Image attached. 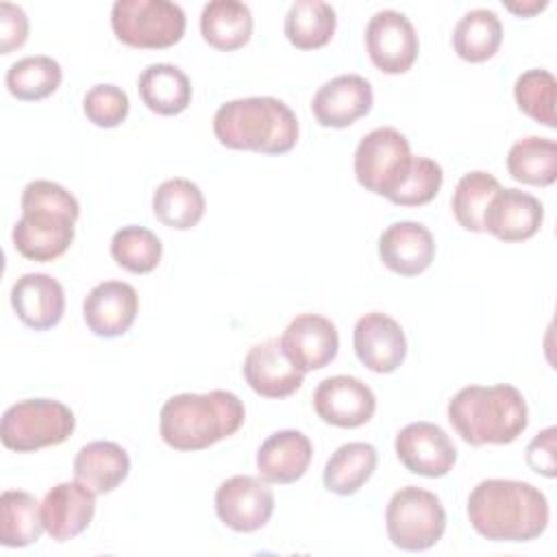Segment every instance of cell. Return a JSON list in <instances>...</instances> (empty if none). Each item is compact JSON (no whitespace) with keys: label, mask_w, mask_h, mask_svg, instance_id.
I'll use <instances>...</instances> for the list:
<instances>
[{"label":"cell","mask_w":557,"mask_h":557,"mask_svg":"<svg viewBox=\"0 0 557 557\" xmlns=\"http://www.w3.org/2000/svg\"><path fill=\"white\" fill-rule=\"evenodd\" d=\"M61 65L46 54L24 57L7 70V89L17 100L35 102L52 96L61 85Z\"/></svg>","instance_id":"cell-33"},{"label":"cell","mask_w":557,"mask_h":557,"mask_svg":"<svg viewBox=\"0 0 557 557\" xmlns=\"http://www.w3.org/2000/svg\"><path fill=\"white\" fill-rule=\"evenodd\" d=\"M385 527L396 548L426 550L442 540L446 531V511L433 492L407 485L389 498Z\"/></svg>","instance_id":"cell-7"},{"label":"cell","mask_w":557,"mask_h":557,"mask_svg":"<svg viewBox=\"0 0 557 557\" xmlns=\"http://www.w3.org/2000/svg\"><path fill=\"white\" fill-rule=\"evenodd\" d=\"M244 418V403L233 392H185L163 403L159 411V433L174 450H202L237 433Z\"/></svg>","instance_id":"cell-2"},{"label":"cell","mask_w":557,"mask_h":557,"mask_svg":"<svg viewBox=\"0 0 557 557\" xmlns=\"http://www.w3.org/2000/svg\"><path fill=\"white\" fill-rule=\"evenodd\" d=\"M555 426L540 431L527 446V463L533 472L553 479L557 474V459H555Z\"/></svg>","instance_id":"cell-41"},{"label":"cell","mask_w":557,"mask_h":557,"mask_svg":"<svg viewBox=\"0 0 557 557\" xmlns=\"http://www.w3.org/2000/svg\"><path fill=\"white\" fill-rule=\"evenodd\" d=\"M376 448L368 442L342 444L324 466V487L339 496L359 492L376 470Z\"/></svg>","instance_id":"cell-27"},{"label":"cell","mask_w":557,"mask_h":557,"mask_svg":"<svg viewBox=\"0 0 557 557\" xmlns=\"http://www.w3.org/2000/svg\"><path fill=\"white\" fill-rule=\"evenodd\" d=\"M357 359L376 374H389L400 368L407 355L403 326L387 313L372 311L357 320L352 331Z\"/></svg>","instance_id":"cell-14"},{"label":"cell","mask_w":557,"mask_h":557,"mask_svg":"<svg viewBox=\"0 0 557 557\" xmlns=\"http://www.w3.org/2000/svg\"><path fill=\"white\" fill-rule=\"evenodd\" d=\"M472 529L492 542H531L548 527V500L527 481L485 479L468 496Z\"/></svg>","instance_id":"cell-1"},{"label":"cell","mask_w":557,"mask_h":557,"mask_svg":"<svg viewBox=\"0 0 557 557\" xmlns=\"http://www.w3.org/2000/svg\"><path fill=\"white\" fill-rule=\"evenodd\" d=\"M213 133L233 150L285 154L298 141V120L283 100L250 96L224 102L213 115Z\"/></svg>","instance_id":"cell-4"},{"label":"cell","mask_w":557,"mask_h":557,"mask_svg":"<svg viewBox=\"0 0 557 557\" xmlns=\"http://www.w3.org/2000/svg\"><path fill=\"white\" fill-rule=\"evenodd\" d=\"M139 311V296L133 285L124 281L98 283L83 300V320L98 337L124 335Z\"/></svg>","instance_id":"cell-18"},{"label":"cell","mask_w":557,"mask_h":557,"mask_svg":"<svg viewBox=\"0 0 557 557\" xmlns=\"http://www.w3.org/2000/svg\"><path fill=\"white\" fill-rule=\"evenodd\" d=\"M37 498L24 490H4L0 496V542L22 548L41 537V511Z\"/></svg>","instance_id":"cell-32"},{"label":"cell","mask_w":557,"mask_h":557,"mask_svg":"<svg viewBox=\"0 0 557 557\" xmlns=\"http://www.w3.org/2000/svg\"><path fill=\"white\" fill-rule=\"evenodd\" d=\"M500 189V183L483 170H472L463 174L453 191V215L466 231L481 233L483 215L492 196Z\"/></svg>","instance_id":"cell-34"},{"label":"cell","mask_w":557,"mask_h":557,"mask_svg":"<svg viewBox=\"0 0 557 557\" xmlns=\"http://www.w3.org/2000/svg\"><path fill=\"white\" fill-rule=\"evenodd\" d=\"M372 85L359 74H342L326 81L311 100L313 117L324 128H346L372 109Z\"/></svg>","instance_id":"cell-16"},{"label":"cell","mask_w":557,"mask_h":557,"mask_svg":"<svg viewBox=\"0 0 557 557\" xmlns=\"http://www.w3.org/2000/svg\"><path fill=\"white\" fill-rule=\"evenodd\" d=\"M337 26L335 9L324 0H296L285 15V37L298 50H315L331 41Z\"/></svg>","instance_id":"cell-29"},{"label":"cell","mask_w":557,"mask_h":557,"mask_svg":"<svg viewBox=\"0 0 557 557\" xmlns=\"http://www.w3.org/2000/svg\"><path fill=\"white\" fill-rule=\"evenodd\" d=\"M28 37V17L22 7L0 2V52L9 54L24 46Z\"/></svg>","instance_id":"cell-40"},{"label":"cell","mask_w":557,"mask_h":557,"mask_svg":"<svg viewBox=\"0 0 557 557\" xmlns=\"http://www.w3.org/2000/svg\"><path fill=\"white\" fill-rule=\"evenodd\" d=\"M202 39L222 52H233L248 44L252 35V13L239 0H211L200 13Z\"/></svg>","instance_id":"cell-26"},{"label":"cell","mask_w":557,"mask_h":557,"mask_svg":"<svg viewBox=\"0 0 557 557\" xmlns=\"http://www.w3.org/2000/svg\"><path fill=\"white\" fill-rule=\"evenodd\" d=\"M516 104L522 113L533 117L546 128L557 126L555 117V96H557V81L548 70L533 67L522 72L513 85Z\"/></svg>","instance_id":"cell-36"},{"label":"cell","mask_w":557,"mask_h":557,"mask_svg":"<svg viewBox=\"0 0 557 557\" xmlns=\"http://www.w3.org/2000/svg\"><path fill=\"white\" fill-rule=\"evenodd\" d=\"M400 463L420 476H446L455 461L457 448L448 433L433 422H411L403 426L394 442Z\"/></svg>","instance_id":"cell-11"},{"label":"cell","mask_w":557,"mask_h":557,"mask_svg":"<svg viewBox=\"0 0 557 557\" xmlns=\"http://www.w3.org/2000/svg\"><path fill=\"white\" fill-rule=\"evenodd\" d=\"M281 348L298 370H320L335 359L339 350V335L329 318L302 313L285 326Z\"/></svg>","instance_id":"cell-15"},{"label":"cell","mask_w":557,"mask_h":557,"mask_svg":"<svg viewBox=\"0 0 557 557\" xmlns=\"http://www.w3.org/2000/svg\"><path fill=\"white\" fill-rule=\"evenodd\" d=\"M24 209H50V211H61L72 215L74 220L81 213L78 200L59 183L37 178L30 181L24 191H22V211Z\"/></svg>","instance_id":"cell-39"},{"label":"cell","mask_w":557,"mask_h":557,"mask_svg":"<svg viewBox=\"0 0 557 557\" xmlns=\"http://www.w3.org/2000/svg\"><path fill=\"white\" fill-rule=\"evenodd\" d=\"M215 513L224 527L252 533L270 522L274 513V492L263 479L250 474L231 476L215 490Z\"/></svg>","instance_id":"cell-10"},{"label":"cell","mask_w":557,"mask_h":557,"mask_svg":"<svg viewBox=\"0 0 557 557\" xmlns=\"http://www.w3.org/2000/svg\"><path fill=\"white\" fill-rule=\"evenodd\" d=\"M379 257L387 270L400 276H418L433 263L435 242L420 222H394L379 237Z\"/></svg>","instance_id":"cell-21"},{"label":"cell","mask_w":557,"mask_h":557,"mask_svg":"<svg viewBox=\"0 0 557 557\" xmlns=\"http://www.w3.org/2000/svg\"><path fill=\"white\" fill-rule=\"evenodd\" d=\"M442 181L444 172L437 161L429 157H411L405 172L385 198L400 207H420L437 196Z\"/></svg>","instance_id":"cell-37"},{"label":"cell","mask_w":557,"mask_h":557,"mask_svg":"<svg viewBox=\"0 0 557 557\" xmlns=\"http://www.w3.org/2000/svg\"><path fill=\"white\" fill-rule=\"evenodd\" d=\"M313 409L326 424L357 429L374 416L376 396L361 379L335 374L318 383L313 392Z\"/></svg>","instance_id":"cell-12"},{"label":"cell","mask_w":557,"mask_h":557,"mask_svg":"<svg viewBox=\"0 0 557 557\" xmlns=\"http://www.w3.org/2000/svg\"><path fill=\"white\" fill-rule=\"evenodd\" d=\"M411 157L409 141L400 131L392 126L374 128L357 144L355 176L368 191L387 196Z\"/></svg>","instance_id":"cell-8"},{"label":"cell","mask_w":557,"mask_h":557,"mask_svg":"<svg viewBox=\"0 0 557 557\" xmlns=\"http://www.w3.org/2000/svg\"><path fill=\"white\" fill-rule=\"evenodd\" d=\"M448 422L470 446L509 444L527 429L529 409L513 385H468L450 398Z\"/></svg>","instance_id":"cell-3"},{"label":"cell","mask_w":557,"mask_h":557,"mask_svg":"<svg viewBox=\"0 0 557 557\" xmlns=\"http://www.w3.org/2000/svg\"><path fill=\"white\" fill-rule=\"evenodd\" d=\"M128 453L109 440L85 444L74 457V479L89 487L96 496L109 494L128 476Z\"/></svg>","instance_id":"cell-24"},{"label":"cell","mask_w":557,"mask_h":557,"mask_svg":"<svg viewBox=\"0 0 557 557\" xmlns=\"http://www.w3.org/2000/svg\"><path fill=\"white\" fill-rule=\"evenodd\" d=\"M11 307L26 326L46 331L61 322L65 311V292L50 274L28 272L13 283Z\"/></svg>","instance_id":"cell-22"},{"label":"cell","mask_w":557,"mask_h":557,"mask_svg":"<svg viewBox=\"0 0 557 557\" xmlns=\"http://www.w3.org/2000/svg\"><path fill=\"white\" fill-rule=\"evenodd\" d=\"M313 457L309 437L300 431L285 429L272 433L257 450L259 476L268 483H294L305 476Z\"/></svg>","instance_id":"cell-23"},{"label":"cell","mask_w":557,"mask_h":557,"mask_svg":"<svg viewBox=\"0 0 557 557\" xmlns=\"http://www.w3.org/2000/svg\"><path fill=\"white\" fill-rule=\"evenodd\" d=\"M74 218L50 209H24L11 239L15 250L30 261H54L74 239Z\"/></svg>","instance_id":"cell-13"},{"label":"cell","mask_w":557,"mask_h":557,"mask_svg":"<svg viewBox=\"0 0 557 557\" xmlns=\"http://www.w3.org/2000/svg\"><path fill=\"white\" fill-rule=\"evenodd\" d=\"M39 511L44 531L57 542H67L89 527L96 511V494L76 479L63 481L46 492Z\"/></svg>","instance_id":"cell-17"},{"label":"cell","mask_w":557,"mask_h":557,"mask_svg":"<svg viewBox=\"0 0 557 557\" xmlns=\"http://www.w3.org/2000/svg\"><path fill=\"white\" fill-rule=\"evenodd\" d=\"M154 218L176 231L194 228L205 215V196L189 178H168L152 196Z\"/></svg>","instance_id":"cell-28"},{"label":"cell","mask_w":557,"mask_h":557,"mask_svg":"<svg viewBox=\"0 0 557 557\" xmlns=\"http://www.w3.org/2000/svg\"><path fill=\"white\" fill-rule=\"evenodd\" d=\"M544 220L542 202L516 187H500L483 215V231L492 233L500 242L531 239Z\"/></svg>","instance_id":"cell-19"},{"label":"cell","mask_w":557,"mask_h":557,"mask_svg":"<svg viewBox=\"0 0 557 557\" xmlns=\"http://www.w3.org/2000/svg\"><path fill=\"white\" fill-rule=\"evenodd\" d=\"M503 41V24L490 9L468 11L453 30V50L468 63L492 59Z\"/></svg>","instance_id":"cell-30"},{"label":"cell","mask_w":557,"mask_h":557,"mask_svg":"<svg viewBox=\"0 0 557 557\" xmlns=\"http://www.w3.org/2000/svg\"><path fill=\"white\" fill-rule=\"evenodd\" d=\"M507 172L524 185H553L557 178V144L537 135L518 139L507 152Z\"/></svg>","instance_id":"cell-31"},{"label":"cell","mask_w":557,"mask_h":557,"mask_svg":"<svg viewBox=\"0 0 557 557\" xmlns=\"http://www.w3.org/2000/svg\"><path fill=\"white\" fill-rule=\"evenodd\" d=\"M76 426L67 405L52 398H26L2 413L0 440L9 450L35 453L63 444Z\"/></svg>","instance_id":"cell-5"},{"label":"cell","mask_w":557,"mask_h":557,"mask_svg":"<svg viewBox=\"0 0 557 557\" xmlns=\"http://www.w3.org/2000/svg\"><path fill=\"white\" fill-rule=\"evenodd\" d=\"M128 96L124 89L111 83L94 85L83 98V113L100 128H115L128 115Z\"/></svg>","instance_id":"cell-38"},{"label":"cell","mask_w":557,"mask_h":557,"mask_svg":"<svg viewBox=\"0 0 557 557\" xmlns=\"http://www.w3.org/2000/svg\"><path fill=\"white\" fill-rule=\"evenodd\" d=\"M250 389L263 398H287L300 389L305 372L298 370L281 348V339L255 344L242 366Z\"/></svg>","instance_id":"cell-20"},{"label":"cell","mask_w":557,"mask_h":557,"mask_svg":"<svg viewBox=\"0 0 557 557\" xmlns=\"http://www.w3.org/2000/svg\"><path fill=\"white\" fill-rule=\"evenodd\" d=\"M546 7V2H522V4H507V9L511 11V13H518V15H522V17H527V15H533V13H537V11H542Z\"/></svg>","instance_id":"cell-42"},{"label":"cell","mask_w":557,"mask_h":557,"mask_svg":"<svg viewBox=\"0 0 557 557\" xmlns=\"http://www.w3.org/2000/svg\"><path fill=\"white\" fill-rule=\"evenodd\" d=\"M163 255L161 239L146 226L128 224L115 231L111 239V257L113 261L133 272V274H148L152 272Z\"/></svg>","instance_id":"cell-35"},{"label":"cell","mask_w":557,"mask_h":557,"mask_svg":"<svg viewBox=\"0 0 557 557\" xmlns=\"http://www.w3.org/2000/svg\"><path fill=\"white\" fill-rule=\"evenodd\" d=\"M185 11L170 0H115L111 9L113 35L144 50H161L185 35Z\"/></svg>","instance_id":"cell-6"},{"label":"cell","mask_w":557,"mask_h":557,"mask_svg":"<svg viewBox=\"0 0 557 557\" xmlns=\"http://www.w3.org/2000/svg\"><path fill=\"white\" fill-rule=\"evenodd\" d=\"M370 61L385 74H405L418 59L420 41L409 17L394 9L376 11L366 26Z\"/></svg>","instance_id":"cell-9"},{"label":"cell","mask_w":557,"mask_h":557,"mask_svg":"<svg viewBox=\"0 0 557 557\" xmlns=\"http://www.w3.org/2000/svg\"><path fill=\"white\" fill-rule=\"evenodd\" d=\"M141 102L157 115H178L191 102L187 74L172 63H150L137 81Z\"/></svg>","instance_id":"cell-25"}]
</instances>
